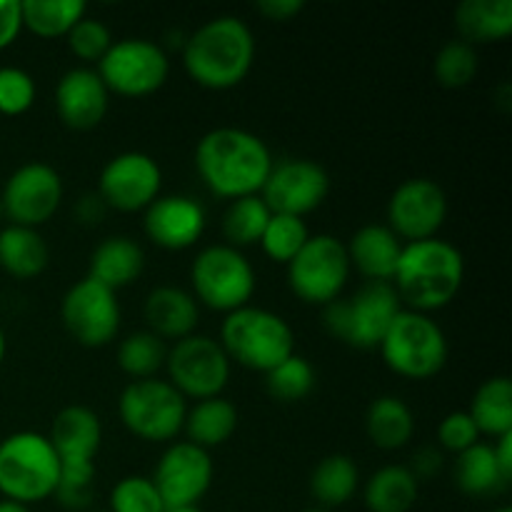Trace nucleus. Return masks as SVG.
<instances>
[{
    "instance_id": "obj_1",
    "label": "nucleus",
    "mask_w": 512,
    "mask_h": 512,
    "mask_svg": "<svg viewBox=\"0 0 512 512\" xmlns=\"http://www.w3.org/2000/svg\"><path fill=\"white\" fill-rule=\"evenodd\" d=\"M273 163L268 143L245 128H213L195 145L200 180L210 193L228 200L260 195Z\"/></svg>"
},
{
    "instance_id": "obj_2",
    "label": "nucleus",
    "mask_w": 512,
    "mask_h": 512,
    "mask_svg": "<svg viewBox=\"0 0 512 512\" xmlns=\"http://www.w3.org/2000/svg\"><path fill=\"white\" fill-rule=\"evenodd\" d=\"M255 63V35L238 15H218L200 25L183 45V65L190 78L210 90L243 83Z\"/></svg>"
},
{
    "instance_id": "obj_3",
    "label": "nucleus",
    "mask_w": 512,
    "mask_h": 512,
    "mask_svg": "<svg viewBox=\"0 0 512 512\" xmlns=\"http://www.w3.org/2000/svg\"><path fill=\"white\" fill-rule=\"evenodd\" d=\"M465 280L463 253L443 238L415 240L405 243L400 253L398 270L393 275V288L400 303L410 310L428 315L453 303Z\"/></svg>"
},
{
    "instance_id": "obj_4",
    "label": "nucleus",
    "mask_w": 512,
    "mask_h": 512,
    "mask_svg": "<svg viewBox=\"0 0 512 512\" xmlns=\"http://www.w3.org/2000/svg\"><path fill=\"white\" fill-rule=\"evenodd\" d=\"M220 345L230 363L268 373L295 353V333L283 315L258 305H245L225 315L220 325Z\"/></svg>"
},
{
    "instance_id": "obj_5",
    "label": "nucleus",
    "mask_w": 512,
    "mask_h": 512,
    "mask_svg": "<svg viewBox=\"0 0 512 512\" xmlns=\"http://www.w3.org/2000/svg\"><path fill=\"white\" fill-rule=\"evenodd\" d=\"M60 458L48 435L20 430L0 440V495L20 505L43 503L58 488Z\"/></svg>"
},
{
    "instance_id": "obj_6",
    "label": "nucleus",
    "mask_w": 512,
    "mask_h": 512,
    "mask_svg": "<svg viewBox=\"0 0 512 512\" xmlns=\"http://www.w3.org/2000/svg\"><path fill=\"white\" fill-rule=\"evenodd\" d=\"M385 365L408 380H428L448 363V338L430 315L403 308L378 345Z\"/></svg>"
},
{
    "instance_id": "obj_7",
    "label": "nucleus",
    "mask_w": 512,
    "mask_h": 512,
    "mask_svg": "<svg viewBox=\"0 0 512 512\" xmlns=\"http://www.w3.org/2000/svg\"><path fill=\"white\" fill-rule=\"evenodd\" d=\"M403 310L393 283L368 280L350 298H338L323 308V325L330 335L360 350L378 348L395 315Z\"/></svg>"
},
{
    "instance_id": "obj_8",
    "label": "nucleus",
    "mask_w": 512,
    "mask_h": 512,
    "mask_svg": "<svg viewBox=\"0 0 512 512\" xmlns=\"http://www.w3.org/2000/svg\"><path fill=\"white\" fill-rule=\"evenodd\" d=\"M193 280V298L220 313L250 305L255 293L253 263L243 255V250L228 243H215L200 250L190 265Z\"/></svg>"
},
{
    "instance_id": "obj_9",
    "label": "nucleus",
    "mask_w": 512,
    "mask_h": 512,
    "mask_svg": "<svg viewBox=\"0 0 512 512\" xmlns=\"http://www.w3.org/2000/svg\"><path fill=\"white\" fill-rule=\"evenodd\" d=\"M188 400L168 380H133L118 398L120 423L140 440L168 443L183 430Z\"/></svg>"
},
{
    "instance_id": "obj_10",
    "label": "nucleus",
    "mask_w": 512,
    "mask_h": 512,
    "mask_svg": "<svg viewBox=\"0 0 512 512\" xmlns=\"http://www.w3.org/2000/svg\"><path fill=\"white\" fill-rule=\"evenodd\" d=\"M348 248L328 233L310 235L298 255L288 263V283L303 303L328 305L340 298L350 280Z\"/></svg>"
},
{
    "instance_id": "obj_11",
    "label": "nucleus",
    "mask_w": 512,
    "mask_h": 512,
    "mask_svg": "<svg viewBox=\"0 0 512 512\" xmlns=\"http://www.w3.org/2000/svg\"><path fill=\"white\" fill-rule=\"evenodd\" d=\"M168 383L183 395L185 400L218 398L230 380V358L220 340L210 335H188L175 340L173 348L165 355Z\"/></svg>"
},
{
    "instance_id": "obj_12",
    "label": "nucleus",
    "mask_w": 512,
    "mask_h": 512,
    "mask_svg": "<svg viewBox=\"0 0 512 512\" xmlns=\"http://www.w3.org/2000/svg\"><path fill=\"white\" fill-rule=\"evenodd\" d=\"M98 75L105 88L128 98H143L165 85L170 75L168 53L148 38L113 40L100 58Z\"/></svg>"
},
{
    "instance_id": "obj_13",
    "label": "nucleus",
    "mask_w": 512,
    "mask_h": 512,
    "mask_svg": "<svg viewBox=\"0 0 512 512\" xmlns=\"http://www.w3.org/2000/svg\"><path fill=\"white\" fill-rule=\"evenodd\" d=\"M60 318L70 338L78 340L85 348H103L118 335L120 303L115 290L105 288L90 275L70 285L60 303Z\"/></svg>"
},
{
    "instance_id": "obj_14",
    "label": "nucleus",
    "mask_w": 512,
    "mask_h": 512,
    "mask_svg": "<svg viewBox=\"0 0 512 512\" xmlns=\"http://www.w3.org/2000/svg\"><path fill=\"white\" fill-rule=\"evenodd\" d=\"M330 193V175L320 163L308 158L275 160L260 198L270 213L305 218L318 210Z\"/></svg>"
},
{
    "instance_id": "obj_15",
    "label": "nucleus",
    "mask_w": 512,
    "mask_h": 512,
    "mask_svg": "<svg viewBox=\"0 0 512 512\" xmlns=\"http://www.w3.org/2000/svg\"><path fill=\"white\" fill-rule=\"evenodd\" d=\"M0 200L10 223L38 228L58 213L63 203V180L53 165L33 160L13 170V175L5 180Z\"/></svg>"
},
{
    "instance_id": "obj_16",
    "label": "nucleus",
    "mask_w": 512,
    "mask_h": 512,
    "mask_svg": "<svg viewBox=\"0 0 512 512\" xmlns=\"http://www.w3.org/2000/svg\"><path fill=\"white\" fill-rule=\"evenodd\" d=\"M213 458L208 450L180 440L165 448L155 465L153 483L163 498L165 508H195L213 485Z\"/></svg>"
},
{
    "instance_id": "obj_17",
    "label": "nucleus",
    "mask_w": 512,
    "mask_h": 512,
    "mask_svg": "<svg viewBox=\"0 0 512 512\" xmlns=\"http://www.w3.org/2000/svg\"><path fill=\"white\" fill-rule=\"evenodd\" d=\"M163 188V170L158 160L140 150H125L103 165L98 195L105 205L123 213L145 210Z\"/></svg>"
},
{
    "instance_id": "obj_18",
    "label": "nucleus",
    "mask_w": 512,
    "mask_h": 512,
    "mask_svg": "<svg viewBox=\"0 0 512 512\" xmlns=\"http://www.w3.org/2000/svg\"><path fill=\"white\" fill-rule=\"evenodd\" d=\"M448 218V195L433 178L403 180L388 200V228L400 240L438 238Z\"/></svg>"
},
{
    "instance_id": "obj_19",
    "label": "nucleus",
    "mask_w": 512,
    "mask_h": 512,
    "mask_svg": "<svg viewBox=\"0 0 512 512\" xmlns=\"http://www.w3.org/2000/svg\"><path fill=\"white\" fill-rule=\"evenodd\" d=\"M145 235L165 250H185L205 233V208L190 195H158L145 208Z\"/></svg>"
},
{
    "instance_id": "obj_20",
    "label": "nucleus",
    "mask_w": 512,
    "mask_h": 512,
    "mask_svg": "<svg viewBox=\"0 0 512 512\" xmlns=\"http://www.w3.org/2000/svg\"><path fill=\"white\" fill-rule=\"evenodd\" d=\"M110 90L105 88L98 70L78 65L60 75L55 85V110L58 118L73 130H93L108 115Z\"/></svg>"
},
{
    "instance_id": "obj_21",
    "label": "nucleus",
    "mask_w": 512,
    "mask_h": 512,
    "mask_svg": "<svg viewBox=\"0 0 512 512\" xmlns=\"http://www.w3.org/2000/svg\"><path fill=\"white\" fill-rule=\"evenodd\" d=\"M48 440L60 463H95L103 443V425L88 405H68L55 415Z\"/></svg>"
},
{
    "instance_id": "obj_22",
    "label": "nucleus",
    "mask_w": 512,
    "mask_h": 512,
    "mask_svg": "<svg viewBox=\"0 0 512 512\" xmlns=\"http://www.w3.org/2000/svg\"><path fill=\"white\" fill-rule=\"evenodd\" d=\"M143 318L150 333L160 340H183L198 328L200 308L188 290L178 285H158L145 298Z\"/></svg>"
},
{
    "instance_id": "obj_23",
    "label": "nucleus",
    "mask_w": 512,
    "mask_h": 512,
    "mask_svg": "<svg viewBox=\"0 0 512 512\" xmlns=\"http://www.w3.org/2000/svg\"><path fill=\"white\" fill-rule=\"evenodd\" d=\"M403 245V240L388 225L370 223L355 230V235L345 248H348L350 265H355L365 278L390 283L395 270H398Z\"/></svg>"
},
{
    "instance_id": "obj_24",
    "label": "nucleus",
    "mask_w": 512,
    "mask_h": 512,
    "mask_svg": "<svg viewBox=\"0 0 512 512\" xmlns=\"http://www.w3.org/2000/svg\"><path fill=\"white\" fill-rule=\"evenodd\" d=\"M145 268V253L128 235H110L100 240L90 253L88 275L105 288L118 293L125 285L135 283Z\"/></svg>"
},
{
    "instance_id": "obj_25",
    "label": "nucleus",
    "mask_w": 512,
    "mask_h": 512,
    "mask_svg": "<svg viewBox=\"0 0 512 512\" xmlns=\"http://www.w3.org/2000/svg\"><path fill=\"white\" fill-rule=\"evenodd\" d=\"M455 28L470 45L505 40L512 33V0H463L455 8Z\"/></svg>"
},
{
    "instance_id": "obj_26",
    "label": "nucleus",
    "mask_w": 512,
    "mask_h": 512,
    "mask_svg": "<svg viewBox=\"0 0 512 512\" xmlns=\"http://www.w3.org/2000/svg\"><path fill=\"white\" fill-rule=\"evenodd\" d=\"M50 263V248L38 228L5 225L0 230V268L18 280H30Z\"/></svg>"
},
{
    "instance_id": "obj_27",
    "label": "nucleus",
    "mask_w": 512,
    "mask_h": 512,
    "mask_svg": "<svg viewBox=\"0 0 512 512\" xmlns=\"http://www.w3.org/2000/svg\"><path fill=\"white\" fill-rule=\"evenodd\" d=\"M365 433L380 450H400L413 440L415 415L398 395H380L365 410Z\"/></svg>"
},
{
    "instance_id": "obj_28",
    "label": "nucleus",
    "mask_w": 512,
    "mask_h": 512,
    "mask_svg": "<svg viewBox=\"0 0 512 512\" xmlns=\"http://www.w3.org/2000/svg\"><path fill=\"white\" fill-rule=\"evenodd\" d=\"M183 430L188 435V443L210 453V448H220L223 443H228L235 430H238V408L230 400H225L223 395L198 400L185 413Z\"/></svg>"
},
{
    "instance_id": "obj_29",
    "label": "nucleus",
    "mask_w": 512,
    "mask_h": 512,
    "mask_svg": "<svg viewBox=\"0 0 512 512\" xmlns=\"http://www.w3.org/2000/svg\"><path fill=\"white\" fill-rule=\"evenodd\" d=\"M420 480L405 465H383L368 478L363 490L370 512H410L418 503Z\"/></svg>"
},
{
    "instance_id": "obj_30",
    "label": "nucleus",
    "mask_w": 512,
    "mask_h": 512,
    "mask_svg": "<svg viewBox=\"0 0 512 512\" xmlns=\"http://www.w3.org/2000/svg\"><path fill=\"white\" fill-rule=\"evenodd\" d=\"M360 485V470L350 455H325L310 473V493L318 508L333 510L348 503Z\"/></svg>"
},
{
    "instance_id": "obj_31",
    "label": "nucleus",
    "mask_w": 512,
    "mask_h": 512,
    "mask_svg": "<svg viewBox=\"0 0 512 512\" xmlns=\"http://www.w3.org/2000/svg\"><path fill=\"white\" fill-rule=\"evenodd\" d=\"M468 415L480 435L500 438L512 433V380L508 375H493L475 390Z\"/></svg>"
},
{
    "instance_id": "obj_32",
    "label": "nucleus",
    "mask_w": 512,
    "mask_h": 512,
    "mask_svg": "<svg viewBox=\"0 0 512 512\" xmlns=\"http://www.w3.org/2000/svg\"><path fill=\"white\" fill-rule=\"evenodd\" d=\"M455 483L470 498H488L503 493L510 485L495 460L493 445L475 443L455 460Z\"/></svg>"
},
{
    "instance_id": "obj_33",
    "label": "nucleus",
    "mask_w": 512,
    "mask_h": 512,
    "mask_svg": "<svg viewBox=\"0 0 512 512\" xmlns=\"http://www.w3.org/2000/svg\"><path fill=\"white\" fill-rule=\"evenodd\" d=\"M23 28L38 38H65L75 23L88 13L83 0H20Z\"/></svg>"
},
{
    "instance_id": "obj_34",
    "label": "nucleus",
    "mask_w": 512,
    "mask_h": 512,
    "mask_svg": "<svg viewBox=\"0 0 512 512\" xmlns=\"http://www.w3.org/2000/svg\"><path fill=\"white\" fill-rule=\"evenodd\" d=\"M270 208L263 203L260 195L230 200L228 210L223 213V235L233 248H248L260 243L270 220Z\"/></svg>"
},
{
    "instance_id": "obj_35",
    "label": "nucleus",
    "mask_w": 512,
    "mask_h": 512,
    "mask_svg": "<svg viewBox=\"0 0 512 512\" xmlns=\"http://www.w3.org/2000/svg\"><path fill=\"white\" fill-rule=\"evenodd\" d=\"M165 355H168L165 343L150 330H135V333L125 335L118 345L120 370L135 380L153 378L165 365Z\"/></svg>"
},
{
    "instance_id": "obj_36",
    "label": "nucleus",
    "mask_w": 512,
    "mask_h": 512,
    "mask_svg": "<svg viewBox=\"0 0 512 512\" xmlns=\"http://www.w3.org/2000/svg\"><path fill=\"white\" fill-rule=\"evenodd\" d=\"M265 388L280 403H298L315 388V370L303 355L293 353L283 363L265 373Z\"/></svg>"
},
{
    "instance_id": "obj_37",
    "label": "nucleus",
    "mask_w": 512,
    "mask_h": 512,
    "mask_svg": "<svg viewBox=\"0 0 512 512\" xmlns=\"http://www.w3.org/2000/svg\"><path fill=\"white\" fill-rule=\"evenodd\" d=\"M308 238H310V230L303 218L273 213L258 245L263 248V253L268 255L270 260L288 265L290 260L303 250V245L308 243Z\"/></svg>"
},
{
    "instance_id": "obj_38",
    "label": "nucleus",
    "mask_w": 512,
    "mask_h": 512,
    "mask_svg": "<svg viewBox=\"0 0 512 512\" xmlns=\"http://www.w3.org/2000/svg\"><path fill=\"white\" fill-rule=\"evenodd\" d=\"M478 50L465 40H450L438 50L433 60V73L443 88H465L478 75Z\"/></svg>"
},
{
    "instance_id": "obj_39",
    "label": "nucleus",
    "mask_w": 512,
    "mask_h": 512,
    "mask_svg": "<svg viewBox=\"0 0 512 512\" xmlns=\"http://www.w3.org/2000/svg\"><path fill=\"white\" fill-rule=\"evenodd\" d=\"M163 498L148 475H125L110 490V512H165Z\"/></svg>"
},
{
    "instance_id": "obj_40",
    "label": "nucleus",
    "mask_w": 512,
    "mask_h": 512,
    "mask_svg": "<svg viewBox=\"0 0 512 512\" xmlns=\"http://www.w3.org/2000/svg\"><path fill=\"white\" fill-rule=\"evenodd\" d=\"M53 495L68 510L88 508L95 495V463H60L58 488Z\"/></svg>"
},
{
    "instance_id": "obj_41",
    "label": "nucleus",
    "mask_w": 512,
    "mask_h": 512,
    "mask_svg": "<svg viewBox=\"0 0 512 512\" xmlns=\"http://www.w3.org/2000/svg\"><path fill=\"white\" fill-rule=\"evenodd\" d=\"M68 40V48L73 50L75 58H80L83 63H100L105 53L113 45V33H110L108 25L98 18H83L70 28V33L65 35Z\"/></svg>"
},
{
    "instance_id": "obj_42",
    "label": "nucleus",
    "mask_w": 512,
    "mask_h": 512,
    "mask_svg": "<svg viewBox=\"0 0 512 512\" xmlns=\"http://www.w3.org/2000/svg\"><path fill=\"white\" fill-rule=\"evenodd\" d=\"M35 80L28 70L3 65L0 68V113L23 115L35 103Z\"/></svg>"
},
{
    "instance_id": "obj_43",
    "label": "nucleus",
    "mask_w": 512,
    "mask_h": 512,
    "mask_svg": "<svg viewBox=\"0 0 512 512\" xmlns=\"http://www.w3.org/2000/svg\"><path fill=\"white\" fill-rule=\"evenodd\" d=\"M438 443L440 448L455 455L465 453V450L473 448L475 443H480V430L475 428L468 410H455V413H448L440 420Z\"/></svg>"
},
{
    "instance_id": "obj_44",
    "label": "nucleus",
    "mask_w": 512,
    "mask_h": 512,
    "mask_svg": "<svg viewBox=\"0 0 512 512\" xmlns=\"http://www.w3.org/2000/svg\"><path fill=\"white\" fill-rule=\"evenodd\" d=\"M23 30V10L20 0H0V50L15 43Z\"/></svg>"
},
{
    "instance_id": "obj_45",
    "label": "nucleus",
    "mask_w": 512,
    "mask_h": 512,
    "mask_svg": "<svg viewBox=\"0 0 512 512\" xmlns=\"http://www.w3.org/2000/svg\"><path fill=\"white\" fill-rule=\"evenodd\" d=\"M305 0H260L258 10L270 20H278V23H285V20H293L295 15L303 13Z\"/></svg>"
},
{
    "instance_id": "obj_46",
    "label": "nucleus",
    "mask_w": 512,
    "mask_h": 512,
    "mask_svg": "<svg viewBox=\"0 0 512 512\" xmlns=\"http://www.w3.org/2000/svg\"><path fill=\"white\" fill-rule=\"evenodd\" d=\"M440 468H443V453L435 448H420L415 453L413 465H410V473L420 480L428 478V475H435Z\"/></svg>"
},
{
    "instance_id": "obj_47",
    "label": "nucleus",
    "mask_w": 512,
    "mask_h": 512,
    "mask_svg": "<svg viewBox=\"0 0 512 512\" xmlns=\"http://www.w3.org/2000/svg\"><path fill=\"white\" fill-rule=\"evenodd\" d=\"M103 200H100L98 193H88L83 195V198L78 200V208H75V213H78V218L83 220V223H98L100 218H103Z\"/></svg>"
},
{
    "instance_id": "obj_48",
    "label": "nucleus",
    "mask_w": 512,
    "mask_h": 512,
    "mask_svg": "<svg viewBox=\"0 0 512 512\" xmlns=\"http://www.w3.org/2000/svg\"><path fill=\"white\" fill-rule=\"evenodd\" d=\"M493 450H495V460H498L503 475L508 480H512V433L495 438Z\"/></svg>"
},
{
    "instance_id": "obj_49",
    "label": "nucleus",
    "mask_w": 512,
    "mask_h": 512,
    "mask_svg": "<svg viewBox=\"0 0 512 512\" xmlns=\"http://www.w3.org/2000/svg\"><path fill=\"white\" fill-rule=\"evenodd\" d=\"M0 512H30L28 505L13 503V500H0Z\"/></svg>"
},
{
    "instance_id": "obj_50",
    "label": "nucleus",
    "mask_w": 512,
    "mask_h": 512,
    "mask_svg": "<svg viewBox=\"0 0 512 512\" xmlns=\"http://www.w3.org/2000/svg\"><path fill=\"white\" fill-rule=\"evenodd\" d=\"M5 353H8V340H5V333H3V328H0V365H3V360H5Z\"/></svg>"
},
{
    "instance_id": "obj_51",
    "label": "nucleus",
    "mask_w": 512,
    "mask_h": 512,
    "mask_svg": "<svg viewBox=\"0 0 512 512\" xmlns=\"http://www.w3.org/2000/svg\"><path fill=\"white\" fill-rule=\"evenodd\" d=\"M165 512H205V510H200L198 505H195V508H175V510H165Z\"/></svg>"
},
{
    "instance_id": "obj_52",
    "label": "nucleus",
    "mask_w": 512,
    "mask_h": 512,
    "mask_svg": "<svg viewBox=\"0 0 512 512\" xmlns=\"http://www.w3.org/2000/svg\"><path fill=\"white\" fill-rule=\"evenodd\" d=\"M303 512H330V510H325V508H318V505H313V508H308V510H303Z\"/></svg>"
},
{
    "instance_id": "obj_53",
    "label": "nucleus",
    "mask_w": 512,
    "mask_h": 512,
    "mask_svg": "<svg viewBox=\"0 0 512 512\" xmlns=\"http://www.w3.org/2000/svg\"><path fill=\"white\" fill-rule=\"evenodd\" d=\"M495 512H512V508H510V505H503V508H498Z\"/></svg>"
},
{
    "instance_id": "obj_54",
    "label": "nucleus",
    "mask_w": 512,
    "mask_h": 512,
    "mask_svg": "<svg viewBox=\"0 0 512 512\" xmlns=\"http://www.w3.org/2000/svg\"><path fill=\"white\" fill-rule=\"evenodd\" d=\"M5 218V213H3V200H0V220Z\"/></svg>"
}]
</instances>
